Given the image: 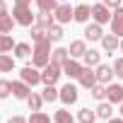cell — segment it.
<instances>
[{
  "instance_id": "1",
  "label": "cell",
  "mask_w": 123,
  "mask_h": 123,
  "mask_svg": "<svg viewBox=\"0 0 123 123\" xmlns=\"http://www.w3.org/2000/svg\"><path fill=\"white\" fill-rule=\"evenodd\" d=\"M48 63H51V39L36 41V46H34V53H31V65L43 70Z\"/></svg>"
},
{
  "instance_id": "2",
  "label": "cell",
  "mask_w": 123,
  "mask_h": 123,
  "mask_svg": "<svg viewBox=\"0 0 123 123\" xmlns=\"http://www.w3.org/2000/svg\"><path fill=\"white\" fill-rule=\"evenodd\" d=\"M12 17H15V22H17L19 27H31V24H36V17L31 15V7H29V5H15V7H12Z\"/></svg>"
},
{
  "instance_id": "3",
  "label": "cell",
  "mask_w": 123,
  "mask_h": 123,
  "mask_svg": "<svg viewBox=\"0 0 123 123\" xmlns=\"http://www.w3.org/2000/svg\"><path fill=\"white\" fill-rule=\"evenodd\" d=\"M60 75H63V65H55V63H48L41 73V82L43 85H55L60 80Z\"/></svg>"
},
{
  "instance_id": "4",
  "label": "cell",
  "mask_w": 123,
  "mask_h": 123,
  "mask_svg": "<svg viewBox=\"0 0 123 123\" xmlns=\"http://www.w3.org/2000/svg\"><path fill=\"white\" fill-rule=\"evenodd\" d=\"M53 17L58 24H68L70 19H75V7H70L68 3H60L55 10H53Z\"/></svg>"
},
{
  "instance_id": "5",
  "label": "cell",
  "mask_w": 123,
  "mask_h": 123,
  "mask_svg": "<svg viewBox=\"0 0 123 123\" xmlns=\"http://www.w3.org/2000/svg\"><path fill=\"white\" fill-rule=\"evenodd\" d=\"M92 17H94L97 24H106L113 17V10H109L104 3H97V5H92Z\"/></svg>"
},
{
  "instance_id": "6",
  "label": "cell",
  "mask_w": 123,
  "mask_h": 123,
  "mask_svg": "<svg viewBox=\"0 0 123 123\" xmlns=\"http://www.w3.org/2000/svg\"><path fill=\"white\" fill-rule=\"evenodd\" d=\"M19 77H22V80H24L29 87H34V85H39V82H41V73H39V68H34V65H27V68H22Z\"/></svg>"
},
{
  "instance_id": "7",
  "label": "cell",
  "mask_w": 123,
  "mask_h": 123,
  "mask_svg": "<svg viewBox=\"0 0 123 123\" xmlns=\"http://www.w3.org/2000/svg\"><path fill=\"white\" fill-rule=\"evenodd\" d=\"M77 80H80V85H82L85 89H92V87L99 82V80H97V70H92L89 65H85V68H82V73H80V77H77Z\"/></svg>"
},
{
  "instance_id": "8",
  "label": "cell",
  "mask_w": 123,
  "mask_h": 123,
  "mask_svg": "<svg viewBox=\"0 0 123 123\" xmlns=\"http://www.w3.org/2000/svg\"><path fill=\"white\" fill-rule=\"evenodd\" d=\"M82 63H80V60L77 58H68L65 60V63H63V73L68 75V77H80V73H82Z\"/></svg>"
},
{
  "instance_id": "9",
  "label": "cell",
  "mask_w": 123,
  "mask_h": 123,
  "mask_svg": "<svg viewBox=\"0 0 123 123\" xmlns=\"http://www.w3.org/2000/svg\"><path fill=\"white\" fill-rule=\"evenodd\" d=\"M60 101H63L65 106H70V104H75L77 101V87L75 85H65V87H60Z\"/></svg>"
},
{
  "instance_id": "10",
  "label": "cell",
  "mask_w": 123,
  "mask_h": 123,
  "mask_svg": "<svg viewBox=\"0 0 123 123\" xmlns=\"http://www.w3.org/2000/svg\"><path fill=\"white\" fill-rule=\"evenodd\" d=\"M106 99L111 104H121L123 101V85H106Z\"/></svg>"
},
{
  "instance_id": "11",
  "label": "cell",
  "mask_w": 123,
  "mask_h": 123,
  "mask_svg": "<svg viewBox=\"0 0 123 123\" xmlns=\"http://www.w3.org/2000/svg\"><path fill=\"white\" fill-rule=\"evenodd\" d=\"M101 36H104V31H101V24H87L85 27V39L87 41H101Z\"/></svg>"
},
{
  "instance_id": "12",
  "label": "cell",
  "mask_w": 123,
  "mask_h": 123,
  "mask_svg": "<svg viewBox=\"0 0 123 123\" xmlns=\"http://www.w3.org/2000/svg\"><path fill=\"white\" fill-rule=\"evenodd\" d=\"M101 46H104L106 53H113V51L121 48V41H118L116 34H106V36H101Z\"/></svg>"
},
{
  "instance_id": "13",
  "label": "cell",
  "mask_w": 123,
  "mask_h": 123,
  "mask_svg": "<svg viewBox=\"0 0 123 123\" xmlns=\"http://www.w3.org/2000/svg\"><path fill=\"white\" fill-rule=\"evenodd\" d=\"M113 68H109V65H97V80L101 82V85H111V80H113Z\"/></svg>"
},
{
  "instance_id": "14",
  "label": "cell",
  "mask_w": 123,
  "mask_h": 123,
  "mask_svg": "<svg viewBox=\"0 0 123 123\" xmlns=\"http://www.w3.org/2000/svg\"><path fill=\"white\" fill-rule=\"evenodd\" d=\"M12 94H15L17 99H27V97L31 94V87H29L24 80H19V82H12Z\"/></svg>"
},
{
  "instance_id": "15",
  "label": "cell",
  "mask_w": 123,
  "mask_h": 123,
  "mask_svg": "<svg viewBox=\"0 0 123 123\" xmlns=\"http://www.w3.org/2000/svg\"><path fill=\"white\" fill-rule=\"evenodd\" d=\"M89 17H92V7H89V5H77V7H75V22L87 24Z\"/></svg>"
},
{
  "instance_id": "16",
  "label": "cell",
  "mask_w": 123,
  "mask_h": 123,
  "mask_svg": "<svg viewBox=\"0 0 123 123\" xmlns=\"http://www.w3.org/2000/svg\"><path fill=\"white\" fill-rule=\"evenodd\" d=\"M68 58H70V51H68V48H55V51H51V63H55V65H63Z\"/></svg>"
},
{
  "instance_id": "17",
  "label": "cell",
  "mask_w": 123,
  "mask_h": 123,
  "mask_svg": "<svg viewBox=\"0 0 123 123\" xmlns=\"http://www.w3.org/2000/svg\"><path fill=\"white\" fill-rule=\"evenodd\" d=\"M82 60H85V65L94 68V65H99V60H101V53H99V51H94V48H87V53L82 55Z\"/></svg>"
},
{
  "instance_id": "18",
  "label": "cell",
  "mask_w": 123,
  "mask_h": 123,
  "mask_svg": "<svg viewBox=\"0 0 123 123\" xmlns=\"http://www.w3.org/2000/svg\"><path fill=\"white\" fill-rule=\"evenodd\" d=\"M68 51H70V58H82V55L87 53V43H85V41H73Z\"/></svg>"
},
{
  "instance_id": "19",
  "label": "cell",
  "mask_w": 123,
  "mask_h": 123,
  "mask_svg": "<svg viewBox=\"0 0 123 123\" xmlns=\"http://www.w3.org/2000/svg\"><path fill=\"white\" fill-rule=\"evenodd\" d=\"M15 24H17V22H15L12 15H0V34H10Z\"/></svg>"
},
{
  "instance_id": "20",
  "label": "cell",
  "mask_w": 123,
  "mask_h": 123,
  "mask_svg": "<svg viewBox=\"0 0 123 123\" xmlns=\"http://www.w3.org/2000/svg\"><path fill=\"white\" fill-rule=\"evenodd\" d=\"M15 70V58L7 53H0V73H12Z\"/></svg>"
},
{
  "instance_id": "21",
  "label": "cell",
  "mask_w": 123,
  "mask_h": 123,
  "mask_svg": "<svg viewBox=\"0 0 123 123\" xmlns=\"http://www.w3.org/2000/svg\"><path fill=\"white\" fill-rule=\"evenodd\" d=\"M36 24H39V27H43V29H48L51 24H55L53 12H39V15H36Z\"/></svg>"
},
{
  "instance_id": "22",
  "label": "cell",
  "mask_w": 123,
  "mask_h": 123,
  "mask_svg": "<svg viewBox=\"0 0 123 123\" xmlns=\"http://www.w3.org/2000/svg\"><path fill=\"white\" fill-rule=\"evenodd\" d=\"M41 97H43V101H48V104H51V101L60 99V89H55V85H46V87H43V94H41Z\"/></svg>"
},
{
  "instance_id": "23",
  "label": "cell",
  "mask_w": 123,
  "mask_h": 123,
  "mask_svg": "<svg viewBox=\"0 0 123 123\" xmlns=\"http://www.w3.org/2000/svg\"><path fill=\"white\" fill-rule=\"evenodd\" d=\"M27 104H29V111H41V106H43V97L36 94V92H31V94L27 97Z\"/></svg>"
},
{
  "instance_id": "24",
  "label": "cell",
  "mask_w": 123,
  "mask_h": 123,
  "mask_svg": "<svg viewBox=\"0 0 123 123\" xmlns=\"http://www.w3.org/2000/svg\"><path fill=\"white\" fill-rule=\"evenodd\" d=\"M15 41L10 34H0V53H7V51H15Z\"/></svg>"
},
{
  "instance_id": "25",
  "label": "cell",
  "mask_w": 123,
  "mask_h": 123,
  "mask_svg": "<svg viewBox=\"0 0 123 123\" xmlns=\"http://www.w3.org/2000/svg\"><path fill=\"white\" fill-rule=\"evenodd\" d=\"M111 113H113V109H111V101L106 104V101H101L99 106H97V118H104V121H109L111 118Z\"/></svg>"
},
{
  "instance_id": "26",
  "label": "cell",
  "mask_w": 123,
  "mask_h": 123,
  "mask_svg": "<svg viewBox=\"0 0 123 123\" xmlns=\"http://www.w3.org/2000/svg\"><path fill=\"white\" fill-rule=\"evenodd\" d=\"M46 34H48L51 41H60V39H63V27H60V24H51L46 29Z\"/></svg>"
},
{
  "instance_id": "27",
  "label": "cell",
  "mask_w": 123,
  "mask_h": 123,
  "mask_svg": "<svg viewBox=\"0 0 123 123\" xmlns=\"http://www.w3.org/2000/svg\"><path fill=\"white\" fill-rule=\"evenodd\" d=\"M31 53H34V48H31L29 43H17V46H15V55H17V58H29Z\"/></svg>"
},
{
  "instance_id": "28",
  "label": "cell",
  "mask_w": 123,
  "mask_h": 123,
  "mask_svg": "<svg viewBox=\"0 0 123 123\" xmlns=\"http://www.w3.org/2000/svg\"><path fill=\"white\" fill-rule=\"evenodd\" d=\"M89 92H92V97H94L97 101H104V99H106V85H101V82H97Z\"/></svg>"
},
{
  "instance_id": "29",
  "label": "cell",
  "mask_w": 123,
  "mask_h": 123,
  "mask_svg": "<svg viewBox=\"0 0 123 123\" xmlns=\"http://www.w3.org/2000/svg\"><path fill=\"white\" fill-rule=\"evenodd\" d=\"M31 39H34V43H36V41H43V39H48V34H46V29H43V27H39V24H31Z\"/></svg>"
},
{
  "instance_id": "30",
  "label": "cell",
  "mask_w": 123,
  "mask_h": 123,
  "mask_svg": "<svg viewBox=\"0 0 123 123\" xmlns=\"http://www.w3.org/2000/svg\"><path fill=\"white\" fill-rule=\"evenodd\" d=\"M36 5H39L41 12H53L58 7V0H36Z\"/></svg>"
},
{
  "instance_id": "31",
  "label": "cell",
  "mask_w": 123,
  "mask_h": 123,
  "mask_svg": "<svg viewBox=\"0 0 123 123\" xmlns=\"http://www.w3.org/2000/svg\"><path fill=\"white\" fill-rule=\"evenodd\" d=\"M94 121H97V111L80 109V123H94Z\"/></svg>"
},
{
  "instance_id": "32",
  "label": "cell",
  "mask_w": 123,
  "mask_h": 123,
  "mask_svg": "<svg viewBox=\"0 0 123 123\" xmlns=\"http://www.w3.org/2000/svg\"><path fill=\"white\" fill-rule=\"evenodd\" d=\"M29 123H51V118H48V113H43V111H31Z\"/></svg>"
},
{
  "instance_id": "33",
  "label": "cell",
  "mask_w": 123,
  "mask_h": 123,
  "mask_svg": "<svg viewBox=\"0 0 123 123\" xmlns=\"http://www.w3.org/2000/svg\"><path fill=\"white\" fill-rule=\"evenodd\" d=\"M55 123H75V118L70 116V111L60 109V111H55Z\"/></svg>"
},
{
  "instance_id": "34",
  "label": "cell",
  "mask_w": 123,
  "mask_h": 123,
  "mask_svg": "<svg viewBox=\"0 0 123 123\" xmlns=\"http://www.w3.org/2000/svg\"><path fill=\"white\" fill-rule=\"evenodd\" d=\"M10 94H12V82L0 80V99H5V97H10Z\"/></svg>"
},
{
  "instance_id": "35",
  "label": "cell",
  "mask_w": 123,
  "mask_h": 123,
  "mask_svg": "<svg viewBox=\"0 0 123 123\" xmlns=\"http://www.w3.org/2000/svg\"><path fill=\"white\" fill-rule=\"evenodd\" d=\"M111 34H116L118 39H123V22H116V19H111Z\"/></svg>"
},
{
  "instance_id": "36",
  "label": "cell",
  "mask_w": 123,
  "mask_h": 123,
  "mask_svg": "<svg viewBox=\"0 0 123 123\" xmlns=\"http://www.w3.org/2000/svg\"><path fill=\"white\" fill-rule=\"evenodd\" d=\"M113 73H116V77L123 80V58H118L116 63H113Z\"/></svg>"
},
{
  "instance_id": "37",
  "label": "cell",
  "mask_w": 123,
  "mask_h": 123,
  "mask_svg": "<svg viewBox=\"0 0 123 123\" xmlns=\"http://www.w3.org/2000/svg\"><path fill=\"white\" fill-rule=\"evenodd\" d=\"M101 3H104L109 10H116V7H121V5H123V0H101Z\"/></svg>"
},
{
  "instance_id": "38",
  "label": "cell",
  "mask_w": 123,
  "mask_h": 123,
  "mask_svg": "<svg viewBox=\"0 0 123 123\" xmlns=\"http://www.w3.org/2000/svg\"><path fill=\"white\" fill-rule=\"evenodd\" d=\"M111 19H116V22H123V5L113 10V17H111Z\"/></svg>"
},
{
  "instance_id": "39",
  "label": "cell",
  "mask_w": 123,
  "mask_h": 123,
  "mask_svg": "<svg viewBox=\"0 0 123 123\" xmlns=\"http://www.w3.org/2000/svg\"><path fill=\"white\" fill-rule=\"evenodd\" d=\"M7 123H29L27 118H22V116H10V121Z\"/></svg>"
},
{
  "instance_id": "40",
  "label": "cell",
  "mask_w": 123,
  "mask_h": 123,
  "mask_svg": "<svg viewBox=\"0 0 123 123\" xmlns=\"http://www.w3.org/2000/svg\"><path fill=\"white\" fill-rule=\"evenodd\" d=\"M0 15H7V3L5 0H0Z\"/></svg>"
},
{
  "instance_id": "41",
  "label": "cell",
  "mask_w": 123,
  "mask_h": 123,
  "mask_svg": "<svg viewBox=\"0 0 123 123\" xmlns=\"http://www.w3.org/2000/svg\"><path fill=\"white\" fill-rule=\"evenodd\" d=\"M15 5H31V0H15Z\"/></svg>"
},
{
  "instance_id": "42",
  "label": "cell",
  "mask_w": 123,
  "mask_h": 123,
  "mask_svg": "<svg viewBox=\"0 0 123 123\" xmlns=\"http://www.w3.org/2000/svg\"><path fill=\"white\" fill-rule=\"evenodd\" d=\"M109 123H123V118H109Z\"/></svg>"
},
{
  "instance_id": "43",
  "label": "cell",
  "mask_w": 123,
  "mask_h": 123,
  "mask_svg": "<svg viewBox=\"0 0 123 123\" xmlns=\"http://www.w3.org/2000/svg\"><path fill=\"white\" fill-rule=\"evenodd\" d=\"M121 116H123V101H121Z\"/></svg>"
},
{
  "instance_id": "44",
  "label": "cell",
  "mask_w": 123,
  "mask_h": 123,
  "mask_svg": "<svg viewBox=\"0 0 123 123\" xmlns=\"http://www.w3.org/2000/svg\"><path fill=\"white\" fill-rule=\"evenodd\" d=\"M121 53H123V41H121Z\"/></svg>"
},
{
  "instance_id": "45",
  "label": "cell",
  "mask_w": 123,
  "mask_h": 123,
  "mask_svg": "<svg viewBox=\"0 0 123 123\" xmlns=\"http://www.w3.org/2000/svg\"><path fill=\"white\" fill-rule=\"evenodd\" d=\"M60 3H68V0H60Z\"/></svg>"
}]
</instances>
